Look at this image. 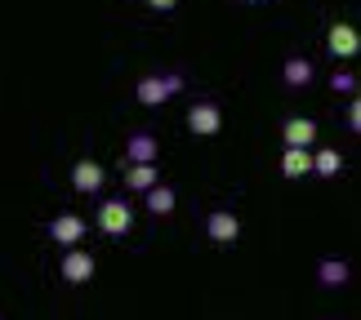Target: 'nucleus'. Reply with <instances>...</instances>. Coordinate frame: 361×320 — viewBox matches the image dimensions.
Here are the masks:
<instances>
[{
	"mask_svg": "<svg viewBox=\"0 0 361 320\" xmlns=\"http://www.w3.org/2000/svg\"><path fill=\"white\" fill-rule=\"evenodd\" d=\"M99 231L112 236V241L130 236V231H134V210H130V200H121V196L103 200V205H99Z\"/></svg>",
	"mask_w": 361,
	"mask_h": 320,
	"instance_id": "1",
	"label": "nucleus"
},
{
	"mask_svg": "<svg viewBox=\"0 0 361 320\" xmlns=\"http://www.w3.org/2000/svg\"><path fill=\"white\" fill-rule=\"evenodd\" d=\"M178 89H183V76H174V72L170 76H143L134 85V98L143 107H161V103H170Z\"/></svg>",
	"mask_w": 361,
	"mask_h": 320,
	"instance_id": "2",
	"label": "nucleus"
},
{
	"mask_svg": "<svg viewBox=\"0 0 361 320\" xmlns=\"http://www.w3.org/2000/svg\"><path fill=\"white\" fill-rule=\"evenodd\" d=\"M312 169L322 174V178H335V174L343 169V156H339L335 147H322V151H317V156H312Z\"/></svg>",
	"mask_w": 361,
	"mask_h": 320,
	"instance_id": "16",
	"label": "nucleus"
},
{
	"mask_svg": "<svg viewBox=\"0 0 361 320\" xmlns=\"http://www.w3.org/2000/svg\"><path fill=\"white\" fill-rule=\"evenodd\" d=\"M143 200H147V210L157 214V218H161V214H174V205H178V196H174L165 183H157L152 191H143Z\"/></svg>",
	"mask_w": 361,
	"mask_h": 320,
	"instance_id": "15",
	"label": "nucleus"
},
{
	"mask_svg": "<svg viewBox=\"0 0 361 320\" xmlns=\"http://www.w3.org/2000/svg\"><path fill=\"white\" fill-rule=\"evenodd\" d=\"M125 160L130 165H157L161 160V143L147 129H134L130 138H125Z\"/></svg>",
	"mask_w": 361,
	"mask_h": 320,
	"instance_id": "5",
	"label": "nucleus"
},
{
	"mask_svg": "<svg viewBox=\"0 0 361 320\" xmlns=\"http://www.w3.org/2000/svg\"><path fill=\"white\" fill-rule=\"evenodd\" d=\"M59 271H63L67 285H85L94 276V254H90V249H67V258H63Z\"/></svg>",
	"mask_w": 361,
	"mask_h": 320,
	"instance_id": "9",
	"label": "nucleus"
},
{
	"mask_svg": "<svg viewBox=\"0 0 361 320\" xmlns=\"http://www.w3.org/2000/svg\"><path fill=\"white\" fill-rule=\"evenodd\" d=\"M125 187L130 191H152L157 187V165H125Z\"/></svg>",
	"mask_w": 361,
	"mask_h": 320,
	"instance_id": "14",
	"label": "nucleus"
},
{
	"mask_svg": "<svg viewBox=\"0 0 361 320\" xmlns=\"http://www.w3.org/2000/svg\"><path fill=\"white\" fill-rule=\"evenodd\" d=\"M245 5H255V0H245Z\"/></svg>",
	"mask_w": 361,
	"mask_h": 320,
	"instance_id": "20",
	"label": "nucleus"
},
{
	"mask_svg": "<svg viewBox=\"0 0 361 320\" xmlns=\"http://www.w3.org/2000/svg\"><path fill=\"white\" fill-rule=\"evenodd\" d=\"M188 129L197 138H214L219 129H224V111H219L214 103H192L188 111Z\"/></svg>",
	"mask_w": 361,
	"mask_h": 320,
	"instance_id": "4",
	"label": "nucleus"
},
{
	"mask_svg": "<svg viewBox=\"0 0 361 320\" xmlns=\"http://www.w3.org/2000/svg\"><path fill=\"white\" fill-rule=\"evenodd\" d=\"M343 120H348V129H353V134L361 129V103H357V98L348 103V116H343Z\"/></svg>",
	"mask_w": 361,
	"mask_h": 320,
	"instance_id": "18",
	"label": "nucleus"
},
{
	"mask_svg": "<svg viewBox=\"0 0 361 320\" xmlns=\"http://www.w3.org/2000/svg\"><path fill=\"white\" fill-rule=\"evenodd\" d=\"M330 89H339V94H353V89H357V76H353V72H335V80H330Z\"/></svg>",
	"mask_w": 361,
	"mask_h": 320,
	"instance_id": "17",
	"label": "nucleus"
},
{
	"mask_svg": "<svg viewBox=\"0 0 361 320\" xmlns=\"http://www.w3.org/2000/svg\"><path fill=\"white\" fill-rule=\"evenodd\" d=\"M49 241L54 245H63V249H76L80 245V236H85L90 231V222L85 218H80V214H59V218H49Z\"/></svg>",
	"mask_w": 361,
	"mask_h": 320,
	"instance_id": "3",
	"label": "nucleus"
},
{
	"mask_svg": "<svg viewBox=\"0 0 361 320\" xmlns=\"http://www.w3.org/2000/svg\"><path fill=\"white\" fill-rule=\"evenodd\" d=\"M281 80H286V89H308L312 85V63L308 58H286Z\"/></svg>",
	"mask_w": 361,
	"mask_h": 320,
	"instance_id": "11",
	"label": "nucleus"
},
{
	"mask_svg": "<svg viewBox=\"0 0 361 320\" xmlns=\"http://www.w3.org/2000/svg\"><path fill=\"white\" fill-rule=\"evenodd\" d=\"M147 5H152V9H161V13H165V9H174V5H178V0H147Z\"/></svg>",
	"mask_w": 361,
	"mask_h": 320,
	"instance_id": "19",
	"label": "nucleus"
},
{
	"mask_svg": "<svg viewBox=\"0 0 361 320\" xmlns=\"http://www.w3.org/2000/svg\"><path fill=\"white\" fill-rule=\"evenodd\" d=\"M326 49L335 53V58H353V53L361 49V32H357L353 23H335L326 32Z\"/></svg>",
	"mask_w": 361,
	"mask_h": 320,
	"instance_id": "6",
	"label": "nucleus"
},
{
	"mask_svg": "<svg viewBox=\"0 0 361 320\" xmlns=\"http://www.w3.org/2000/svg\"><path fill=\"white\" fill-rule=\"evenodd\" d=\"M308 169H312V151H308V147H286L281 174H286V178H303Z\"/></svg>",
	"mask_w": 361,
	"mask_h": 320,
	"instance_id": "12",
	"label": "nucleus"
},
{
	"mask_svg": "<svg viewBox=\"0 0 361 320\" xmlns=\"http://www.w3.org/2000/svg\"><path fill=\"white\" fill-rule=\"evenodd\" d=\"M205 236H210L214 245H232L241 236V218L232 210H214L210 218H205Z\"/></svg>",
	"mask_w": 361,
	"mask_h": 320,
	"instance_id": "7",
	"label": "nucleus"
},
{
	"mask_svg": "<svg viewBox=\"0 0 361 320\" xmlns=\"http://www.w3.org/2000/svg\"><path fill=\"white\" fill-rule=\"evenodd\" d=\"M348 262H343V258H322V262H317V281H322V285H330V289H335V285H348Z\"/></svg>",
	"mask_w": 361,
	"mask_h": 320,
	"instance_id": "13",
	"label": "nucleus"
},
{
	"mask_svg": "<svg viewBox=\"0 0 361 320\" xmlns=\"http://www.w3.org/2000/svg\"><path fill=\"white\" fill-rule=\"evenodd\" d=\"M103 183H107V169H103L99 160H76L72 165V187L80 191V196H94Z\"/></svg>",
	"mask_w": 361,
	"mask_h": 320,
	"instance_id": "8",
	"label": "nucleus"
},
{
	"mask_svg": "<svg viewBox=\"0 0 361 320\" xmlns=\"http://www.w3.org/2000/svg\"><path fill=\"white\" fill-rule=\"evenodd\" d=\"M281 138H286V147H312V143H317V120H308V116H290L286 129H281Z\"/></svg>",
	"mask_w": 361,
	"mask_h": 320,
	"instance_id": "10",
	"label": "nucleus"
}]
</instances>
